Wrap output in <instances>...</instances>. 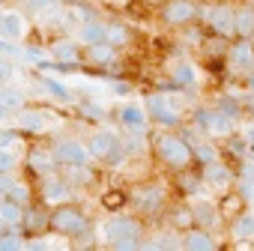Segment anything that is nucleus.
I'll return each mask as SVG.
<instances>
[{
	"mask_svg": "<svg viewBox=\"0 0 254 251\" xmlns=\"http://www.w3.org/2000/svg\"><path fill=\"white\" fill-rule=\"evenodd\" d=\"M12 186H15V180H12L9 174H0V197H6V194L12 191Z\"/></svg>",
	"mask_w": 254,
	"mask_h": 251,
	"instance_id": "44",
	"label": "nucleus"
},
{
	"mask_svg": "<svg viewBox=\"0 0 254 251\" xmlns=\"http://www.w3.org/2000/svg\"><path fill=\"white\" fill-rule=\"evenodd\" d=\"M194 123L200 126L203 132H209V135H230L233 132V120L224 117L218 108H200L194 114Z\"/></svg>",
	"mask_w": 254,
	"mask_h": 251,
	"instance_id": "4",
	"label": "nucleus"
},
{
	"mask_svg": "<svg viewBox=\"0 0 254 251\" xmlns=\"http://www.w3.org/2000/svg\"><path fill=\"white\" fill-rule=\"evenodd\" d=\"M6 227H9V224H6L3 218H0V233H6Z\"/></svg>",
	"mask_w": 254,
	"mask_h": 251,
	"instance_id": "52",
	"label": "nucleus"
},
{
	"mask_svg": "<svg viewBox=\"0 0 254 251\" xmlns=\"http://www.w3.org/2000/svg\"><path fill=\"white\" fill-rule=\"evenodd\" d=\"M6 114H9V108H3V105H0V120H6Z\"/></svg>",
	"mask_w": 254,
	"mask_h": 251,
	"instance_id": "51",
	"label": "nucleus"
},
{
	"mask_svg": "<svg viewBox=\"0 0 254 251\" xmlns=\"http://www.w3.org/2000/svg\"><path fill=\"white\" fill-rule=\"evenodd\" d=\"M105 239L114 245V248H123V251H132V248H144L141 245V227L126 218V215H117L105 224Z\"/></svg>",
	"mask_w": 254,
	"mask_h": 251,
	"instance_id": "1",
	"label": "nucleus"
},
{
	"mask_svg": "<svg viewBox=\"0 0 254 251\" xmlns=\"http://www.w3.org/2000/svg\"><path fill=\"white\" fill-rule=\"evenodd\" d=\"M233 9L230 6H215V9H209V30L212 33H218V36H236L233 33Z\"/></svg>",
	"mask_w": 254,
	"mask_h": 251,
	"instance_id": "8",
	"label": "nucleus"
},
{
	"mask_svg": "<svg viewBox=\"0 0 254 251\" xmlns=\"http://www.w3.org/2000/svg\"><path fill=\"white\" fill-rule=\"evenodd\" d=\"M45 197H48V200H63V197H69V183H63V180H48V183H45Z\"/></svg>",
	"mask_w": 254,
	"mask_h": 251,
	"instance_id": "28",
	"label": "nucleus"
},
{
	"mask_svg": "<svg viewBox=\"0 0 254 251\" xmlns=\"http://www.w3.org/2000/svg\"><path fill=\"white\" fill-rule=\"evenodd\" d=\"M117 144H120V141H117V135H114V132H96V135L90 138V144H87V153H90V156H96V159H105Z\"/></svg>",
	"mask_w": 254,
	"mask_h": 251,
	"instance_id": "11",
	"label": "nucleus"
},
{
	"mask_svg": "<svg viewBox=\"0 0 254 251\" xmlns=\"http://www.w3.org/2000/svg\"><path fill=\"white\" fill-rule=\"evenodd\" d=\"M0 105L9 108V111H15V108L24 105V93L15 90V87H0Z\"/></svg>",
	"mask_w": 254,
	"mask_h": 251,
	"instance_id": "25",
	"label": "nucleus"
},
{
	"mask_svg": "<svg viewBox=\"0 0 254 251\" xmlns=\"http://www.w3.org/2000/svg\"><path fill=\"white\" fill-rule=\"evenodd\" d=\"M135 200H138V206H141L144 212H156V209L165 203V191H162L159 186H147V188H141V191L135 194Z\"/></svg>",
	"mask_w": 254,
	"mask_h": 251,
	"instance_id": "13",
	"label": "nucleus"
},
{
	"mask_svg": "<svg viewBox=\"0 0 254 251\" xmlns=\"http://www.w3.org/2000/svg\"><path fill=\"white\" fill-rule=\"evenodd\" d=\"M105 162H108V165H123V162H126V147H123V144H117V147L105 156Z\"/></svg>",
	"mask_w": 254,
	"mask_h": 251,
	"instance_id": "41",
	"label": "nucleus"
},
{
	"mask_svg": "<svg viewBox=\"0 0 254 251\" xmlns=\"http://www.w3.org/2000/svg\"><path fill=\"white\" fill-rule=\"evenodd\" d=\"M27 33V21L21 12H3L0 15V36H6V39H21Z\"/></svg>",
	"mask_w": 254,
	"mask_h": 251,
	"instance_id": "9",
	"label": "nucleus"
},
{
	"mask_svg": "<svg viewBox=\"0 0 254 251\" xmlns=\"http://www.w3.org/2000/svg\"><path fill=\"white\" fill-rule=\"evenodd\" d=\"M242 206H245V197H242V194H227V197L221 200V206H218V215L227 218V221H233V218L242 212Z\"/></svg>",
	"mask_w": 254,
	"mask_h": 251,
	"instance_id": "22",
	"label": "nucleus"
},
{
	"mask_svg": "<svg viewBox=\"0 0 254 251\" xmlns=\"http://www.w3.org/2000/svg\"><path fill=\"white\" fill-rule=\"evenodd\" d=\"M69 3H78V0H69Z\"/></svg>",
	"mask_w": 254,
	"mask_h": 251,
	"instance_id": "55",
	"label": "nucleus"
},
{
	"mask_svg": "<svg viewBox=\"0 0 254 251\" xmlns=\"http://www.w3.org/2000/svg\"><path fill=\"white\" fill-rule=\"evenodd\" d=\"M6 197H12L15 203H27V197H30V191H27V186H21V183H15V186H12V191H9Z\"/></svg>",
	"mask_w": 254,
	"mask_h": 251,
	"instance_id": "42",
	"label": "nucleus"
},
{
	"mask_svg": "<svg viewBox=\"0 0 254 251\" xmlns=\"http://www.w3.org/2000/svg\"><path fill=\"white\" fill-rule=\"evenodd\" d=\"M114 45L111 42H96V45H90L87 48V60L93 63V66H111L114 63Z\"/></svg>",
	"mask_w": 254,
	"mask_h": 251,
	"instance_id": "16",
	"label": "nucleus"
},
{
	"mask_svg": "<svg viewBox=\"0 0 254 251\" xmlns=\"http://www.w3.org/2000/svg\"><path fill=\"white\" fill-rule=\"evenodd\" d=\"M15 248H24V242L18 236H6V233H0V251H15Z\"/></svg>",
	"mask_w": 254,
	"mask_h": 251,
	"instance_id": "40",
	"label": "nucleus"
},
{
	"mask_svg": "<svg viewBox=\"0 0 254 251\" xmlns=\"http://www.w3.org/2000/svg\"><path fill=\"white\" fill-rule=\"evenodd\" d=\"M203 180H206L209 186H227V183H230V171L212 159V162L206 165V171H203Z\"/></svg>",
	"mask_w": 254,
	"mask_h": 251,
	"instance_id": "21",
	"label": "nucleus"
},
{
	"mask_svg": "<svg viewBox=\"0 0 254 251\" xmlns=\"http://www.w3.org/2000/svg\"><path fill=\"white\" fill-rule=\"evenodd\" d=\"M105 33H108V27H105V24H99V21H87V24L81 27V39H84L87 45L105 42Z\"/></svg>",
	"mask_w": 254,
	"mask_h": 251,
	"instance_id": "24",
	"label": "nucleus"
},
{
	"mask_svg": "<svg viewBox=\"0 0 254 251\" xmlns=\"http://www.w3.org/2000/svg\"><path fill=\"white\" fill-rule=\"evenodd\" d=\"M48 227H54L63 236H81V233H87L90 224H87V218H84L81 209H75V206H57L48 215Z\"/></svg>",
	"mask_w": 254,
	"mask_h": 251,
	"instance_id": "3",
	"label": "nucleus"
},
{
	"mask_svg": "<svg viewBox=\"0 0 254 251\" xmlns=\"http://www.w3.org/2000/svg\"><path fill=\"white\" fill-rule=\"evenodd\" d=\"M51 165H54V156H48V153H42V150H30V153H27V168H30L33 174H48Z\"/></svg>",
	"mask_w": 254,
	"mask_h": 251,
	"instance_id": "20",
	"label": "nucleus"
},
{
	"mask_svg": "<svg viewBox=\"0 0 254 251\" xmlns=\"http://www.w3.org/2000/svg\"><path fill=\"white\" fill-rule=\"evenodd\" d=\"M15 141H18V135H15V132H9V129L0 132V147H12Z\"/></svg>",
	"mask_w": 254,
	"mask_h": 251,
	"instance_id": "46",
	"label": "nucleus"
},
{
	"mask_svg": "<svg viewBox=\"0 0 254 251\" xmlns=\"http://www.w3.org/2000/svg\"><path fill=\"white\" fill-rule=\"evenodd\" d=\"M183 245L191 248V251H212V248H215V242H212V236H209L206 230H191V227H189Z\"/></svg>",
	"mask_w": 254,
	"mask_h": 251,
	"instance_id": "19",
	"label": "nucleus"
},
{
	"mask_svg": "<svg viewBox=\"0 0 254 251\" xmlns=\"http://www.w3.org/2000/svg\"><path fill=\"white\" fill-rule=\"evenodd\" d=\"M45 6H51V0H30V9H36V12H42Z\"/></svg>",
	"mask_w": 254,
	"mask_h": 251,
	"instance_id": "50",
	"label": "nucleus"
},
{
	"mask_svg": "<svg viewBox=\"0 0 254 251\" xmlns=\"http://www.w3.org/2000/svg\"><path fill=\"white\" fill-rule=\"evenodd\" d=\"M81 111H84L87 117H93V120H102V117H105V111H102L99 105H90V102H84V105H81Z\"/></svg>",
	"mask_w": 254,
	"mask_h": 251,
	"instance_id": "45",
	"label": "nucleus"
},
{
	"mask_svg": "<svg viewBox=\"0 0 254 251\" xmlns=\"http://www.w3.org/2000/svg\"><path fill=\"white\" fill-rule=\"evenodd\" d=\"M191 156H197V159H200L203 165H209V162L215 159V153H212V147H206V144H200V147H194V150H191Z\"/></svg>",
	"mask_w": 254,
	"mask_h": 251,
	"instance_id": "43",
	"label": "nucleus"
},
{
	"mask_svg": "<svg viewBox=\"0 0 254 251\" xmlns=\"http://www.w3.org/2000/svg\"><path fill=\"white\" fill-rule=\"evenodd\" d=\"M9 78H12V66L6 60H0V84H6Z\"/></svg>",
	"mask_w": 254,
	"mask_h": 251,
	"instance_id": "47",
	"label": "nucleus"
},
{
	"mask_svg": "<svg viewBox=\"0 0 254 251\" xmlns=\"http://www.w3.org/2000/svg\"><path fill=\"white\" fill-rule=\"evenodd\" d=\"M215 108H218V111H221L224 117H230L233 123L239 120V105H236L233 99H218V105H215Z\"/></svg>",
	"mask_w": 254,
	"mask_h": 251,
	"instance_id": "37",
	"label": "nucleus"
},
{
	"mask_svg": "<svg viewBox=\"0 0 254 251\" xmlns=\"http://www.w3.org/2000/svg\"><path fill=\"white\" fill-rule=\"evenodd\" d=\"M191 209H194V221H203V224H215V218H218V209H215L212 203H194Z\"/></svg>",
	"mask_w": 254,
	"mask_h": 251,
	"instance_id": "29",
	"label": "nucleus"
},
{
	"mask_svg": "<svg viewBox=\"0 0 254 251\" xmlns=\"http://www.w3.org/2000/svg\"><path fill=\"white\" fill-rule=\"evenodd\" d=\"M197 15V3L191 0H165V9H162V18L168 24H189L191 18Z\"/></svg>",
	"mask_w": 254,
	"mask_h": 251,
	"instance_id": "6",
	"label": "nucleus"
},
{
	"mask_svg": "<svg viewBox=\"0 0 254 251\" xmlns=\"http://www.w3.org/2000/svg\"><path fill=\"white\" fill-rule=\"evenodd\" d=\"M233 236H239V239H248V236H254V215H236L233 218Z\"/></svg>",
	"mask_w": 254,
	"mask_h": 251,
	"instance_id": "26",
	"label": "nucleus"
},
{
	"mask_svg": "<svg viewBox=\"0 0 254 251\" xmlns=\"http://www.w3.org/2000/svg\"><path fill=\"white\" fill-rule=\"evenodd\" d=\"M233 33L239 39H251L254 36V9L251 6H245V9H239L233 15Z\"/></svg>",
	"mask_w": 254,
	"mask_h": 251,
	"instance_id": "15",
	"label": "nucleus"
},
{
	"mask_svg": "<svg viewBox=\"0 0 254 251\" xmlns=\"http://www.w3.org/2000/svg\"><path fill=\"white\" fill-rule=\"evenodd\" d=\"M21 224H24V233H42L45 227H48V212L45 209H39V206H27L24 209V215H21Z\"/></svg>",
	"mask_w": 254,
	"mask_h": 251,
	"instance_id": "12",
	"label": "nucleus"
},
{
	"mask_svg": "<svg viewBox=\"0 0 254 251\" xmlns=\"http://www.w3.org/2000/svg\"><path fill=\"white\" fill-rule=\"evenodd\" d=\"M248 84H251V90H254V78H251V81H248Z\"/></svg>",
	"mask_w": 254,
	"mask_h": 251,
	"instance_id": "53",
	"label": "nucleus"
},
{
	"mask_svg": "<svg viewBox=\"0 0 254 251\" xmlns=\"http://www.w3.org/2000/svg\"><path fill=\"white\" fill-rule=\"evenodd\" d=\"M174 81L180 87H194V66L191 63H177L174 66Z\"/></svg>",
	"mask_w": 254,
	"mask_h": 251,
	"instance_id": "27",
	"label": "nucleus"
},
{
	"mask_svg": "<svg viewBox=\"0 0 254 251\" xmlns=\"http://www.w3.org/2000/svg\"><path fill=\"white\" fill-rule=\"evenodd\" d=\"M230 60L233 66H251L254 63V48H251V39H239L236 45H230Z\"/></svg>",
	"mask_w": 254,
	"mask_h": 251,
	"instance_id": "18",
	"label": "nucleus"
},
{
	"mask_svg": "<svg viewBox=\"0 0 254 251\" xmlns=\"http://www.w3.org/2000/svg\"><path fill=\"white\" fill-rule=\"evenodd\" d=\"M180 186H183V191H191V194H194V191L200 188V177H194V174H183V177H180Z\"/></svg>",
	"mask_w": 254,
	"mask_h": 251,
	"instance_id": "39",
	"label": "nucleus"
},
{
	"mask_svg": "<svg viewBox=\"0 0 254 251\" xmlns=\"http://www.w3.org/2000/svg\"><path fill=\"white\" fill-rule=\"evenodd\" d=\"M126 203H129V194L120 191V188H114V191H108V194L102 197V206H105V209H123Z\"/></svg>",
	"mask_w": 254,
	"mask_h": 251,
	"instance_id": "30",
	"label": "nucleus"
},
{
	"mask_svg": "<svg viewBox=\"0 0 254 251\" xmlns=\"http://www.w3.org/2000/svg\"><path fill=\"white\" fill-rule=\"evenodd\" d=\"M18 126H21L24 132H45L48 117H45L42 111H30V108H24L21 117H18Z\"/></svg>",
	"mask_w": 254,
	"mask_h": 251,
	"instance_id": "17",
	"label": "nucleus"
},
{
	"mask_svg": "<svg viewBox=\"0 0 254 251\" xmlns=\"http://www.w3.org/2000/svg\"><path fill=\"white\" fill-rule=\"evenodd\" d=\"M42 87H45L48 93H54L57 99H69V90H66L63 84H57L54 78H42Z\"/></svg>",
	"mask_w": 254,
	"mask_h": 251,
	"instance_id": "38",
	"label": "nucleus"
},
{
	"mask_svg": "<svg viewBox=\"0 0 254 251\" xmlns=\"http://www.w3.org/2000/svg\"><path fill=\"white\" fill-rule=\"evenodd\" d=\"M153 3H165V0H153Z\"/></svg>",
	"mask_w": 254,
	"mask_h": 251,
	"instance_id": "54",
	"label": "nucleus"
},
{
	"mask_svg": "<svg viewBox=\"0 0 254 251\" xmlns=\"http://www.w3.org/2000/svg\"><path fill=\"white\" fill-rule=\"evenodd\" d=\"M147 111H150V117L159 123V126H180V114L168 105V99H162V96H150L147 99Z\"/></svg>",
	"mask_w": 254,
	"mask_h": 251,
	"instance_id": "7",
	"label": "nucleus"
},
{
	"mask_svg": "<svg viewBox=\"0 0 254 251\" xmlns=\"http://www.w3.org/2000/svg\"><path fill=\"white\" fill-rule=\"evenodd\" d=\"M54 162H60V165H84L87 162V150H84V144L81 141H75V138H63V141H57L54 144Z\"/></svg>",
	"mask_w": 254,
	"mask_h": 251,
	"instance_id": "5",
	"label": "nucleus"
},
{
	"mask_svg": "<svg viewBox=\"0 0 254 251\" xmlns=\"http://www.w3.org/2000/svg\"><path fill=\"white\" fill-rule=\"evenodd\" d=\"M105 42H111L114 48L117 45H126V42H129V30H126L123 24H111L108 33H105Z\"/></svg>",
	"mask_w": 254,
	"mask_h": 251,
	"instance_id": "31",
	"label": "nucleus"
},
{
	"mask_svg": "<svg viewBox=\"0 0 254 251\" xmlns=\"http://www.w3.org/2000/svg\"><path fill=\"white\" fill-rule=\"evenodd\" d=\"M117 117H120V123L129 132H147V114H144V108H138V105H123Z\"/></svg>",
	"mask_w": 254,
	"mask_h": 251,
	"instance_id": "10",
	"label": "nucleus"
},
{
	"mask_svg": "<svg viewBox=\"0 0 254 251\" xmlns=\"http://www.w3.org/2000/svg\"><path fill=\"white\" fill-rule=\"evenodd\" d=\"M18 168V156L12 153V147H0V174H12Z\"/></svg>",
	"mask_w": 254,
	"mask_h": 251,
	"instance_id": "32",
	"label": "nucleus"
},
{
	"mask_svg": "<svg viewBox=\"0 0 254 251\" xmlns=\"http://www.w3.org/2000/svg\"><path fill=\"white\" fill-rule=\"evenodd\" d=\"M171 218H174V227H191L194 224V209L191 206H177Z\"/></svg>",
	"mask_w": 254,
	"mask_h": 251,
	"instance_id": "33",
	"label": "nucleus"
},
{
	"mask_svg": "<svg viewBox=\"0 0 254 251\" xmlns=\"http://www.w3.org/2000/svg\"><path fill=\"white\" fill-rule=\"evenodd\" d=\"M111 90H114V93H120V96H126V93H129L132 87L126 84V81H114V84H111Z\"/></svg>",
	"mask_w": 254,
	"mask_h": 251,
	"instance_id": "48",
	"label": "nucleus"
},
{
	"mask_svg": "<svg viewBox=\"0 0 254 251\" xmlns=\"http://www.w3.org/2000/svg\"><path fill=\"white\" fill-rule=\"evenodd\" d=\"M126 153H132V156H138V153H144L147 150V144H144V132H132L129 138H126Z\"/></svg>",
	"mask_w": 254,
	"mask_h": 251,
	"instance_id": "35",
	"label": "nucleus"
},
{
	"mask_svg": "<svg viewBox=\"0 0 254 251\" xmlns=\"http://www.w3.org/2000/svg\"><path fill=\"white\" fill-rule=\"evenodd\" d=\"M230 153L233 156H245V141H230Z\"/></svg>",
	"mask_w": 254,
	"mask_h": 251,
	"instance_id": "49",
	"label": "nucleus"
},
{
	"mask_svg": "<svg viewBox=\"0 0 254 251\" xmlns=\"http://www.w3.org/2000/svg\"><path fill=\"white\" fill-rule=\"evenodd\" d=\"M227 48H230V45H227V36H218V33H215V39H209V42H206V51H209L212 57H221Z\"/></svg>",
	"mask_w": 254,
	"mask_h": 251,
	"instance_id": "36",
	"label": "nucleus"
},
{
	"mask_svg": "<svg viewBox=\"0 0 254 251\" xmlns=\"http://www.w3.org/2000/svg\"><path fill=\"white\" fill-rule=\"evenodd\" d=\"M51 57H54V60H60L63 66H75V63L81 60V54H78V45H75V42H69V39H60V42H54V45H51Z\"/></svg>",
	"mask_w": 254,
	"mask_h": 251,
	"instance_id": "14",
	"label": "nucleus"
},
{
	"mask_svg": "<svg viewBox=\"0 0 254 251\" xmlns=\"http://www.w3.org/2000/svg\"><path fill=\"white\" fill-rule=\"evenodd\" d=\"M156 150H159V159L168 165V168H186L191 162V147L189 141H183L180 135H162L156 141Z\"/></svg>",
	"mask_w": 254,
	"mask_h": 251,
	"instance_id": "2",
	"label": "nucleus"
},
{
	"mask_svg": "<svg viewBox=\"0 0 254 251\" xmlns=\"http://www.w3.org/2000/svg\"><path fill=\"white\" fill-rule=\"evenodd\" d=\"M21 215H24V206L21 203H15L12 197L0 200V218H3L6 224H21Z\"/></svg>",
	"mask_w": 254,
	"mask_h": 251,
	"instance_id": "23",
	"label": "nucleus"
},
{
	"mask_svg": "<svg viewBox=\"0 0 254 251\" xmlns=\"http://www.w3.org/2000/svg\"><path fill=\"white\" fill-rule=\"evenodd\" d=\"M66 168H69V183H75V186H87L93 180L84 165H66Z\"/></svg>",
	"mask_w": 254,
	"mask_h": 251,
	"instance_id": "34",
	"label": "nucleus"
}]
</instances>
